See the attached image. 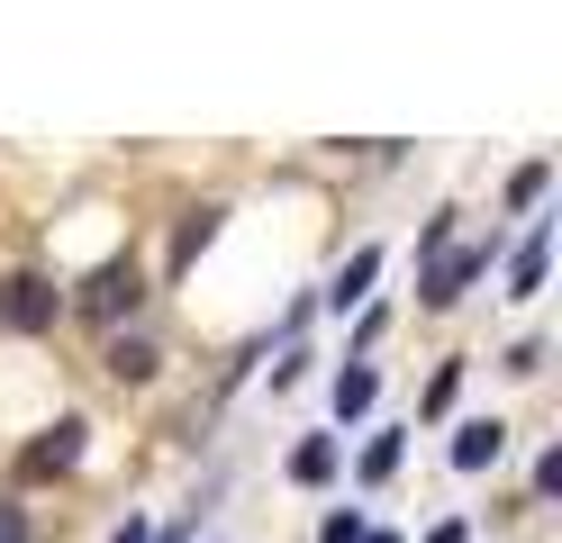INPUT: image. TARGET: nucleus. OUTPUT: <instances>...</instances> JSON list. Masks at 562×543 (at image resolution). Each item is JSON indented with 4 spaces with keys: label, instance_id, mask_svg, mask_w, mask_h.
Returning <instances> with one entry per match:
<instances>
[{
    "label": "nucleus",
    "instance_id": "obj_1",
    "mask_svg": "<svg viewBox=\"0 0 562 543\" xmlns=\"http://www.w3.org/2000/svg\"><path fill=\"white\" fill-rule=\"evenodd\" d=\"M64 317V290L46 272H10L0 281V326H19V336H46V326Z\"/></svg>",
    "mask_w": 562,
    "mask_h": 543
},
{
    "label": "nucleus",
    "instance_id": "obj_2",
    "mask_svg": "<svg viewBox=\"0 0 562 543\" xmlns=\"http://www.w3.org/2000/svg\"><path fill=\"white\" fill-rule=\"evenodd\" d=\"M490 272V245H472V253H445V263L427 272V290H417V299H427V308H453V299H463V290Z\"/></svg>",
    "mask_w": 562,
    "mask_h": 543
},
{
    "label": "nucleus",
    "instance_id": "obj_3",
    "mask_svg": "<svg viewBox=\"0 0 562 543\" xmlns=\"http://www.w3.org/2000/svg\"><path fill=\"white\" fill-rule=\"evenodd\" d=\"M136 299H146L136 263H100V272H91V290H82V308H91V317H127Z\"/></svg>",
    "mask_w": 562,
    "mask_h": 543
},
{
    "label": "nucleus",
    "instance_id": "obj_4",
    "mask_svg": "<svg viewBox=\"0 0 562 543\" xmlns=\"http://www.w3.org/2000/svg\"><path fill=\"white\" fill-rule=\"evenodd\" d=\"M544 263H553V227L536 217V227H526V245L508 253V299H536V290H544Z\"/></svg>",
    "mask_w": 562,
    "mask_h": 543
},
{
    "label": "nucleus",
    "instance_id": "obj_5",
    "mask_svg": "<svg viewBox=\"0 0 562 543\" xmlns=\"http://www.w3.org/2000/svg\"><path fill=\"white\" fill-rule=\"evenodd\" d=\"M499 453H508V426H499V417H481V426L453 434V471H490Z\"/></svg>",
    "mask_w": 562,
    "mask_h": 543
},
{
    "label": "nucleus",
    "instance_id": "obj_6",
    "mask_svg": "<svg viewBox=\"0 0 562 543\" xmlns=\"http://www.w3.org/2000/svg\"><path fill=\"white\" fill-rule=\"evenodd\" d=\"M82 462V417H64L46 444H27V471H74Z\"/></svg>",
    "mask_w": 562,
    "mask_h": 543
},
{
    "label": "nucleus",
    "instance_id": "obj_7",
    "mask_svg": "<svg viewBox=\"0 0 562 543\" xmlns=\"http://www.w3.org/2000/svg\"><path fill=\"white\" fill-rule=\"evenodd\" d=\"M372 281H381V245H363V253H355V263H345V272H336V290H327V299H336V308H355V299H363V290H372Z\"/></svg>",
    "mask_w": 562,
    "mask_h": 543
},
{
    "label": "nucleus",
    "instance_id": "obj_8",
    "mask_svg": "<svg viewBox=\"0 0 562 543\" xmlns=\"http://www.w3.org/2000/svg\"><path fill=\"white\" fill-rule=\"evenodd\" d=\"M291 480H308V489H318V480H336V434H308V444L291 453Z\"/></svg>",
    "mask_w": 562,
    "mask_h": 543
},
{
    "label": "nucleus",
    "instance_id": "obj_9",
    "mask_svg": "<svg viewBox=\"0 0 562 543\" xmlns=\"http://www.w3.org/2000/svg\"><path fill=\"white\" fill-rule=\"evenodd\" d=\"M400 453H408V426H381L372 444H363V480H391V471H400Z\"/></svg>",
    "mask_w": 562,
    "mask_h": 543
},
{
    "label": "nucleus",
    "instance_id": "obj_10",
    "mask_svg": "<svg viewBox=\"0 0 562 543\" xmlns=\"http://www.w3.org/2000/svg\"><path fill=\"white\" fill-rule=\"evenodd\" d=\"M372 389H381V372H372V362L336 372V417H363V408H372Z\"/></svg>",
    "mask_w": 562,
    "mask_h": 543
},
{
    "label": "nucleus",
    "instance_id": "obj_11",
    "mask_svg": "<svg viewBox=\"0 0 562 543\" xmlns=\"http://www.w3.org/2000/svg\"><path fill=\"white\" fill-rule=\"evenodd\" d=\"M209 236H218V208H191L182 227H172V272H182V263H191V253H200Z\"/></svg>",
    "mask_w": 562,
    "mask_h": 543
},
{
    "label": "nucleus",
    "instance_id": "obj_12",
    "mask_svg": "<svg viewBox=\"0 0 562 543\" xmlns=\"http://www.w3.org/2000/svg\"><path fill=\"white\" fill-rule=\"evenodd\" d=\"M110 372H119V381H155V344H136V336L110 344Z\"/></svg>",
    "mask_w": 562,
    "mask_h": 543
},
{
    "label": "nucleus",
    "instance_id": "obj_13",
    "mask_svg": "<svg viewBox=\"0 0 562 543\" xmlns=\"http://www.w3.org/2000/svg\"><path fill=\"white\" fill-rule=\"evenodd\" d=\"M544 181H553V163H526V172L508 181V200H517V208H536V200H544Z\"/></svg>",
    "mask_w": 562,
    "mask_h": 543
},
{
    "label": "nucleus",
    "instance_id": "obj_14",
    "mask_svg": "<svg viewBox=\"0 0 562 543\" xmlns=\"http://www.w3.org/2000/svg\"><path fill=\"white\" fill-rule=\"evenodd\" d=\"M318 543H363V517H355V507H345V517H327V525H318Z\"/></svg>",
    "mask_w": 562,
    "mask_h": 543
},
{
    "label": "nucleus",
    "instance_id": "obj_15",
    "mask_svg": "<svg viewBox=\"0 0 562 543\" xmlns=\"http://www.w3.org/2000/svg\"><path fill=\"white\" fill-rule=\"evenodd\" d=\"M0 543H27V517H19L10 498H0Z\"/></svg>",
    "mask_w": 562,
    "mask_h": 543
},
{
    "label": "nucleus",
    "instance_id": "obj_16",
    "mask_svg": "<svg viewBox=\"0 0 562 543\" xmlns=\"http://www.w3.org/2000/svg\"><path fill=\"white\" fill-rule=\"evenodd\" d=\"M119 543H155V534H146V525H136V517H127V525H119Z\"/></svg>",
    "mask_w": 562,
    "mask_h": 543
},
{
    "label": "nucleus",
    "instance_id": "obj_17",
    "mask_svg": "<svg viewBox=\"0 0 562 543\" xmlns=\"http://www.w3.org/2000/svg\"><path fill=\"white\" fill-rule=\"evenodd\" d=\"M427 543H463V525H436V534H427Z\"/></svg>",
    "mask_w": 562,
    "mask_h": 543
},
{
    "label": "nucleus",
    "instance_id": "obj_18",
    "mask_svg": "<svg viewBox=\"0 0 562 543\" xmlns=\"http://www.w3.org/2000/svg\"><path fill=\"white\" fill-rule=\"evenodd\" d=\"M363 543H400V534H363Z\"/></svg>",
    "mask_w": 562,
    "mask_h": 543
}]
</instances>
